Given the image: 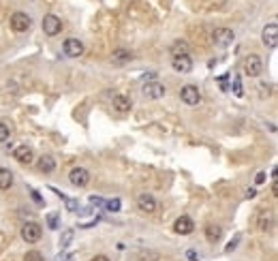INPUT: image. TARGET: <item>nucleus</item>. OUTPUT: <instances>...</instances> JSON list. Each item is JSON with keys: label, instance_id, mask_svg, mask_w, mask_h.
I'll return each mask as SVG.
<instances>
[{"label": "nucleus", "instance_id": "obj_1", "mask_svg": "<svg viewBox=\"0 0 278 261\" xmlns=\"http://www.w3.org/2000/svg\"><path fill=\"white\" fill-rule=\"evenodd\" d=\"M41 235H43V229H41L39 223H24L22 227V240L32 244V242H39Z\"/></svg>", "mask_w": 278, "mask_h": 261}, {"label": "nucleus", "instance_id": "obj_2", "mask_svg": "<svg viewBox=\"0 0 278 261\" xmlns=\"http://www.w3.org/2000/svg\"><path fill=\"white\" fill-rule=\"evenodd\" d=\"M235 34L233 30H229V28H216L214 32H212V43L216 47H229L233 43Z\"/></svg>", "mask_w": 278, "mask_h": 261}, {"label": "nucleus", "instance_id": "obj_3", "mask_svg": "<svg viewBox=\"0 0 278 261\" xmlns=\"http://www.w3.org/2000/svg\"><path fill=\"white\" fill-rule=\"evenodd\" d=\"M60 30H62V20L54 13H47L43 17V32L47 34V37H56Z\"/></svg>", "mask_w": 278, "mask_h": 261}, {"label": "nucleus", "instance_id": "obj_4", "mask_svg": "<svg viewBox=\"0 0 278 261\" xmlns=\"http://www.w3.org/2000/svg\"><path fill=\"white\" fill-rule=\"evenodd\" d=\"M244 73L248 77H259V75L263 73V60L257 54H251L244 60Z\"/></svg>", "mask_w": 278, "mask_h": 261}, {"label": "nucleus", "instance_id": "obj_5", "mask_svg": "<svg viewBox=\"0 0 278 261\" xmlns=\"http://www.w3.org/2000/svg\"><path fill=\"white\" fill-rule=\"evenodd\" d=\"M180 99H182V103H186L188 107H195V105H199V101H201V94H199V88L197 86H182V90H180Z\"/></svg>", "mask_w": 278, "mask_h": 261}, {"label": "nucleus", "instance_id": "obj_6", "mask_svg": "<svg viewBox=\"0 0 278 261\" xmlns=\"http://www.w3.org/2000/svg\"><path fill=\"white\" fill-rule=\"evenodd\" d=\"M69 180H71V184H73V186L84 188V186L90 184V171L84 169V167H75V169H71Z\"/></svg>", "mask_w": 278, "mask_h": 261}, {"label": "nucleus", "instance_id": "obj_7", "mask_svg": "<svg viewBox=\"0 0 278 261\" xmlns=\"http://www.w3.org/2000/svg\"><path fill=\"white\" fill-rule=\"evenodd\" d=\"M261 41H263V45H265V47H270V50H274V47L278 45V26H276L274 22L268 24V26L263 28Z\"/></svg>", "mask_w": 278, "mask_h": 261}, {"label": "nucleus", "instance_id": "obj_8", "mask_svg": "<svg viewBox=\"0 0 278 261\" xmlns=\"http://www.w3.org/2000/svg\"><path fill=\"white\" fill-rule=\"evenodd\" d=\"M30 26H32L30 15H26V13H13L11 15V28H13L15 32H26V30H30Z\"/></svg>", "mask_w": 278, "mask_h": 261}, {"label": "nucleus", "instance_id": "obj_9", "mask_svg": "<svg viewBox=\"0 0 278 261\" xmlns=\"http://www.w3.org/2000/svg\"><path fill=\"white\" fill-rule=\"evenodd\" d=\"M137 208H139L141 212H146V214H152V212L158 210V204H156V199L152 197V195L141 193L139 197H137Z\"/></svg>", "mask_w": 278, "mask_h": 261}, {"label": "nucleus", "instance_id": "obj_10", "mask_svg": "<svg viewBox=\"0 0 278 261\" xmlns=\"http://www.w3.org/2000/svg\"><path fill=\"white\" fill-rule=\"evenodd\" d=\"M62 50L69 58H79L81 54H84V45H81L79 39H67L62 43Z\"/></svg>", "mask_w": 278, "mask_h": 261}, {"label": "nucleus", "instance_id": "obj_11", "mask_svg": "<svg viewBox=\"0 0 278 261\" xmlns=\"http://www.w3.org/2000/svg\"><path fill=\"white\" fill-rule=\"evenodd\" d=\"M174 231H176V234H180V235H188V234H193V231H195V223H193V218H191V216H180V218H176V223H174Z\"/></svg>", "mask_w": 278, "mask_h": 261}, {"label": "nucleus", "instance_id": "obj_12", "mask_svg": "<svg viewBox=\"0 0 278 261\" xmlns=\"http://www.w3.org/2000/svg\"><path fill=\"white\" fill-rule=\"evenodd\" d=\"M165 92H167V88L163 84H158V81H148V84H144V94L148 99H163Z\"/></svg>", "mask_w": 278, "mask_h": 261}, {"label": "nucleus", "instance_id": "obj_13", "mask_svg": "<svg viewBox=\"0 0 278 261\" xmlns=\"http://www.w3.org/2000/svg\"><path fill=\"white\" fill-rule=\"evenodd\" d=\"M171 67L178 71V73H191L193 60H191V56H174L171 58Z\"/></svg>", "mask_w": 278, "mask_h": 261}, {"label": "nucleus", "instance_id": "obj_14", "mask_svg": "<svg viewBox=\"0 0 278 261\" xmlns=\"http://www.w3.org/2000/svg\"><path fill=\"white\" fill-rule=\"evenodd\" d=\"M13 157L20 163H32L34 161V152H32L30 146H17L15 152H13Z\"/></svg>", "mask_w": 278, "mask_h": 261}, {"label": "nucleus", "instance_id": "obj_15", "mask_svg": "<svg viewBox=\"0 0 278 261\" xmlns=\"http://www.w3.org/2000/svg\"><path fill=\"white\" fill-rule=\"evenodd\" d=\"M133 60V54L128 50H114V54H111V62L114 64H126V62H131Z\"/></svg>", "mask_w": 278, "mask_h": 261}, {"label": "nucleus", "instance_id": "obj_16", "mask_svg": "<svg viewBox=\"0 0 278 261\" xmlns=\"http://www.w3.org/2000/svg\"><path fill=\"white\" fill-rule=\"evenodd\" d=\"M114 107H116V111H120V114H126V111L133 107L131 99H126L124 94H116L114 97Z\"/></svg>", "mask_w": 278, "mask_h": 261}, {"label": "nucleus", "instance_id": "obj_17", "mask_svg": "<svg viewBox=\"0 0 278 261\" xmlns=\"http://www.w3.org/2000/svg\"><path fill=\"white\" fill-rule=\"evenodd\" d=\"M37 167L43 171V174H51V171L56 169V161L51 157H47V154H43V157L39 158V163H37Z\"/></svg>", "mask_w": 278, "mask_h": 261}, {"label": "nucleus", "instance_id": "obj_18", "mask_svg": "<svg viewBox=\"0 0 278 261\" xmlns=\"http://www.w3.org/2000/svg\"><path fill=\"white\" fill-rule=\"evenodd\" d=\"M171 56H188V54H191V47H188V43H186V41H176V43L174 45H171Z\"/></svg>", "mask_w": 278, "mask_h": 261}, {"label": "nucleus", "instance_id": "obj_19", "mask_svg": "<svg viewBox=\"0 0 278 261\" xmlns=\"http://www.w3.org/2000/svg\"><path fill=\"white\" fill-rule=\"evenodd\" d=\"M11 186H13V174H11V169L0 167V188L7 191V188H11Z\"/></svg>", "mask_w": 278, "mask_h": 261}, {"label": "nucleus", "instance_id": "obj_20", "mask_svg": "<svg viewBox=\"0 0 278 261\" xmlns=\"http://www.w3.org/2000/svg\"><path fill=\"white\" fill-rule=\"evenodd\" d=\"M221 235H223V229L218 227V225H208V227H205V238H208L210 242L221 240Z\"/></svg>", "mask_w": 278, "mask_h": 261}, {"label": "nucleus", "instance_id": "obj_21", "mask_svg": "<svg viewBox=\"0 0 278 261\" xmlns=\"http://www.w3.org/2000/svg\"><path fill=\"white\" fill-rule=\"evenodd\" d=\"M24 261H45V259L39 251H28L26 255H24Z\"/></svg>", "mask_w": 278, "mask_h": 261}, {"label": "nucleus", "instance_id": "obj_22", "mask_svg": "<svg viewBox=\"0 0 278 261\" xmlns=\"http://www.w3.org/2000/svg\"><path fill=\"white\" fill-rule=\"evenodd\" d=\"M9 135H11L9 127H7L4 122H0V144H2V141H7V139H9Z\"/></svg>", "mask_w": 278, "mask_h": 261}, {"label": "nucleus", "instance_id": "obj_23", "mask_svg": "<svg viewBox=\"0 0 278 261\" xmlns=\"http://www.w3.org/2000/svg\"><path fill=\"white\" fill-rule=\"evenodd\" d=\"M105 206H107V210H111V212H118V210H120V199H109Z\"/></svg>", "mask_w": 278, "mask_h": 261}, {"label": "nucleus", "instance_id": "obj_24", "mask_svg": "<svg viewBox=\"0 0 278 261\" xmlns=\"http://www.w3.org/2000/svg\"><path fill=\"white\" fill-rule=\"evenodd\" d=\"M71 240H73V231L69 229V231H64V235L60 238V244H62V246H69V242H71Z\"/></svg>", "mask_w": 278, "mask_h": 261}, {"label": "nucleus", "instance_id": "obj_25", "mask_svg": "<svg viewBox=\"0 0 278 261\" xmlns=\"http://www.w3.org/2000/svg\"><path fill=\"white\" fill-rule=\"evenodd\" d=\"M47 223H50V227H51V229H56V227H58V216H56V214H50Z\"/></svg>", "mask_w": 278, "mask_h": 261}, {"label": "nucleus", "instance_id": "obj_26", "mask_svg": "<svg viewBox=\"0 0 278 261\" xmlns=\"http://www.w3.org/2000/svg\"><path fill=\"white\" fill-rule=\"evenodd\" d=\"M238 242H240V235H235V238H233L231 242H229V246H227V248H225V251H227V253H229V251H233V248H235V246H238Z\"/></svg>", "mask_w": 278, "mask_h": 261}, {"label": "nucleus", "instance_id": "obj_27", "mask_svg": "<svg viewBox=\"0 0 278 261\" xmlns=\"http://www.w3.org/2000/svg\"><path fill=\"white\" fill-rule=\"evenodd\" d=\"M90 204H92V206H105V201L99 199V197H90Z\"/></svg>", "mask_w": 278, "mask_h": 261}, {"label": "nucleus", "instance_id": "obj_28", "mask_svg": "<svg viewBox=\"0 0 278 261\" xmlns=\"http://www.w3.org/2000/svg\"><path fill=\"white\" fill-rule=\"evenodd\" d=\"M90 261H109V257H105V255H97V257H92Z\"/></svg>", "mask_w": 278, "mask_h": 261}, {"label": "nucleus", "instance_id": "obj_29", "mask_svg": "<svg viewBox=\"0 0 278 261\" xmlns=\"http://www.w3.org/2000/svg\"><path fill=\"white\" fill-rule=\"evenodd\" d=\"M265 180V174H263V171H261V174H257V178H255V182H257V184H261V182Z\"/></svg>", "mask_w": 278, "mask_h": 261}, {"label": "nucleus", "instance_id": "obj_30", "mask_svg": "<svg viewBox=\"0 0 278 261\" xmlns=\"http://www.w3.org/2000/svg\"><path fill=\"white\" fill-rule=\"evenodd\" d=\"M255 195H257L255 188H248V191H246V197H255Z\"/></svg>", "mask_w": 278, "mask_h": 261}, {"label": "nucleus", "instance_id": "obj_31", "mask_svg": "<svg viewBox=\"0 0 278 261\" xmlns=\"http://www.w3.org/2000/svg\"><path fill=\"white\" fill-rule=\"evenodd\" d=\"M32 199H34V201H39V204H41V197L37 195V191H32Z\"/></svg>", "mask_w": 278, "mask_h": 261}]
</instances>
